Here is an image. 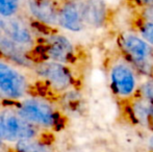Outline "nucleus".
Segmentation results:
<instances>
[{
	"label": "nucleus",
	"instance_id": "0eeeda50",
	"mask_svg": "<svg viewBox=\"0 0 153 152\" xmlns=\"http://www.w3.org/2000/svg\"><path fill=\"white\" fill-rule=\"evenodd\" d=\"M39 75L44 77L54 89L64 91L72 85L73 77L67 67L59 62H47L36 69Z\"/></svg>",
	"mask_w": 153,
	"mask_h": 152
},
{
	"label": "nucleus",
	"instance_id": "ddd939ff",
	"mask_svg": "<svg viewBox=\"0 0 153 152\" xmlns=\"http://www.w3.org/2000/svg\"><path fill=\"white\" fill-rule=\"evenodd\" d=\"M131 112L137 122L142 123L143 125L148 126L150 118L153 114V103L148 101L145 98L141 97L140 99L135 100L132 108H131Z\"/></svg>",
	"mask_w": 153,
	"mask_h": 152
},
{
	"label": "nucleus",
	"instance_id": "39448f33",
	"mask_svg": "<svg viewBox=\"0 0 153 152\" xmlns=\"http://www.w3.org/2000/svg\"><path fill=\"white\" fill-rule=\"evenodd\" d=\"M26 81L14 68L0 62V96L7 99H18L25 94Z\"/></svg>",
	"mask_w": 153,
	"mask_h": 152
},
{
	"label": "nucleus",
	"instance_id": "412c9836",
	"mask_svg": "<svg viewBox=\"0 0 153 152\" xmlns=\"http://www.w3.org/2000/svg\"><path fill=\"white\" fill-rule=\"evenodd\" d=\"M2 139H3V136H2V134L0 133V146H1V144H2Z\"/></svg>",
	"mask_w": 153,
	"mask_h": 152
},
{
	"label": "nucleus",
	"instance_id": "1a4fd4ad",
	"mask_svg": "<svg viewBox=\"0 0 153 152\" xmlns=\"http://www.w3.org/2000/svg\"><path fill=\"white\" fill-rule=\"evenodd\" d=\"M27 6L39 22L46 25L59 24L61 2L57 0H27Z\"/></svg>",
	"mask_w": 153,
	"mask_h": 152
},
{
	"label": "nucleus",
	"instance_id": "f257e3e1",
	"mask_svg": "<svg viewBox=\"0 0 153 152\" xmlns=\"http://www.w3.org/2000/svg\"><path fill=\"white\" fill-rule=\"evenodd\" d=\"M119 46L126 59L137 72L146 76L153 74V47L139 33L124 31L119 37Z\"/></svg>",
	"mask_w": 153,
	"mask_h": 152
},
{
	"label": "nucleus",
	"instance_id": "6ab92c4d",
	"mask_svg": "<svg viewBox=\"0 0 153 152\" xmlns=\"http://www.w3.org/2000/svg\"><path fill=\"white\" fill-rule=\"evenodd\" d=\"M142 18L146 19V20L153 21V6L152 7H148V8L142 10Z\"/></svg>",
	"mask_w": 153,
	"mask_h": 152
},
{
	"label": "nucleus",
	"instance_id": "6e6552de",
	"mask_svg": "<svg viewBox=\"0 0 153 152\" xmlns=\"http://www.w3.org/2000/svg\"><path fill=\"white\" fill-rule=\"evenodd\" d=\"M43 49L47 57L59 63H69L74 57V47L72 43L62 35L49 36L45 41Z\"/></svg>",
	"mask_w": 153,
	"mask_h": 152
},
{
	"label": "nucleus",
	"instance_id": "dca6fc26",
	"mask_svg": "<svg viewBox=\"0 0 153 152\" xmlns=\"http://www.w3.org/2000/svg\"><path fill=\"white\" fill-rule=\"evenodd\" d=\"M137 28L139 35L153 47V21L142 18Z\"/></svg>",
	"mask_w": 153,
	"mask_h": 152
},
{
	"label": "nucleus",
	"instance_id": "7ed1b4c3",
	"mask_svg": "<svg viewBox=\"0 0 153 152\" xmlns=\"http://www.w3.org/2000/svg\"><path fill=\"white\" fill-rule=\"evenodd\" d=\"M0 133L5 140L18 142L32 138L36 134V128L19 113L4 110L0 113Z\"/></svg>",
	"mask_w": 153,
	"mask_h": 152
},
{
	"label": "nucleus",
	"instance_id": "4468645a",
	"mask_svg": "<svg viewBox=\"0 0 153 152\" xmlns=\"http://www.w3.org/2000/svg\"><path fill=\"white\" fill-rule=\"evenodd\" d=\"M16 149L18 152H51L47 145L33 140L32 138L18 141Z\"/></svg>",
	"mask_w": 153,
	"mask_h": 152
},
{
	"label": "nucleus",
	"instance_id": "20e7f679",
	"mask_svg": "<svg viewBox=\"0 0 153 152\" xmlns=\"http://www.w3.org/2000/svg\"><path fill=\"white\" fill-rule=\"evenodd\" d=\"M18 113L30 123L43 126H53L57 123V114L50 104L39 99H29L19 106Z\"/></svg>",
	"mask_w": 153,
	"mask_h": 152
},
{
	"label": "nucleus",
	"instance_id": "f8f14e48",
	"mask_svg": "<svg viewBox=\"0 0 153 152\" xmlns=\"http://www.w3.org/2000/svg\"><path fill=\"white\" fill-rule=\"evenodd\" d=\"M0 52L20 65H29V61L26 59V55L23 52L22 47L8 38L1 29H0Z\"/></svg>",
	"mask_w": 153,
	"mask_h": 152
},
{
	"label": "nucleus",
	"instance_id": "9d476101",
	"mask_svg": "<svg viewBox=\"0 0 153 152\" xmlns=\"http://www.w3.org/2000/svg\"><path fill=\"white\" fill-rule=\"evenodd\" d=\"M0 29L22 48L31 46L32 36L30 29L22 20L15 18V16L10 18L0 17Z\"/></svg>",
	"mask_w": 153,
	"mask_h": 152
},
{
	"label": "nucleus",
	"instance_id": "2eb2a0df",
	"mask_svg": "<svg viewBox=\"0 0 153 152\" xmlns=\"http://www.w3.org/2000/svg\"><path fill=\"white\" fill-rule=\"evenodd\" d=\"M21 6V0H0V17L10 18L18 13Z\"/></svg>",
	"mask_w": 153,
	"mask_h": 152
},
{
	"label": "nucleus",
	"instance_id": "f03ea898",
	"mask_svg": "<svg viewBox=\"0 0 153 152\" xmlns=\"http://www.w3.org/2000/svg\"><path fill=\"white\" fill-rule=\"evenodd\" d=\"M137 70L128 61H118L111 66L109 81L114 93L122 99H128L139 89Z\"/></svg>",
	"mask_w": 153,
	"mask_h": 152
},
{
	"label": "nucleus",
	"instance_id": "f3484780",
	"mask_svg": "<svg viewBox=\"0 0 153 152\" xmlns=\"http://www.w3.org/2000/svg\"><path fill=\"white\" fill-rule=\"evenodd\" d=\"M139 90L142 98H145L153 103V77H150L145 82L142 83Z\"/></svg>",
	"mask_w": 153,
	"mask_h": 152
},
{
	"label": "nucleus",
	"instance_id": "a211bd4d",
	"mask_svg": "<svg viewBox=\"0 0 153 152\" xmlns=\"http://www.w3.org/2000/svg\"><path fill=\"white\" fill-rule=\"evenodd\" d=\"M135 5L140 6L142 10L153 6V0H131Z\"/></svg>",
	"mask_w": 153,
	"mask_h": 152
},
{
	"label": "nucleus",
	"instance_id": "4be33fe9",
	"mask_svg": "<svg viewBox=\"0 0 153 152\" xmlns=\"http://www.w3.org/2000/svg\"><path fill=\"white\" fill-rule=\"evenodd\" d=\"M59 2H61V3H62V2H66V1H69V0H57Z\"/></svg>",
	"mask_w": 153,
	"mask_h": 152
},
{
	"label": "nucleus",
	"instance_id": "aec40b11",
	"mask_svg": "<svg viewBox=\"0 0 153 152\" xmlns=\"http://www.w3.org/2000/svg\"><path fill=\"white\" fill-rule=\"evenodd\" d=\"M148 127L150 128V129L153 131V114L151 116V118H150V121H149V124H148Z\"/></svg>",
	"mask_w": 153,
	"mask_h": 152
},
{
	"label": "nucleus",
	"instance_id": "423d86ee",
	"mask_svg": "<svg viewBox=\"0 0 153 152\" xmlns=\"http://www.w3.org/2000/svg\"><path fill=\"white\" fill-rule=\"evenodd\" d=\"M83 0H69L61 3L59 13V25L73 33L85 28L82 15Z\"/></svg>",
	"mask_w": 153,
	"mask_h": 152
},
{
	"label": "nucleus",
	"instance_id": "9b49d317",
	"mask_svg": "<svg viewBox=\"0 0 153 152\" xmlns=\"http://www.w3.org/2000/svg\"><path fill=\"white\" fill-rule=\"evenodd\" d=\"M82 15L85 27L101 28L108 18V6L104 0H83Z\"/></svg>",
	"mask_w": 153,
	"mask_h": 152
}]
</instances>
